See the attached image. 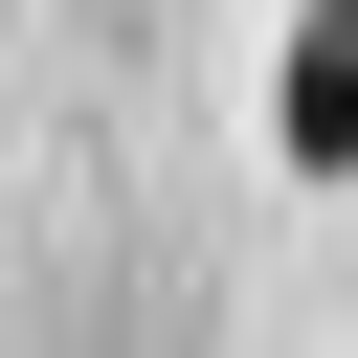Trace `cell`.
Instances as JSON below:
<instances>
[{
	"instance_id": "cell-1",
	"label": "cell",
	"mask_w": 358,
	"mask_h": 358,
	"mask_svg": "<svg viewBox=\"0 0 358 358\" xmlns=\"http://www.w3.org/2000/svg\"><path fill=\"white\" fill-rule=\"evenodd\" d=\"M268 134H291L313 179H358V0H313V22H291V90H268Z\"/></svg>"
}]
</instances>
